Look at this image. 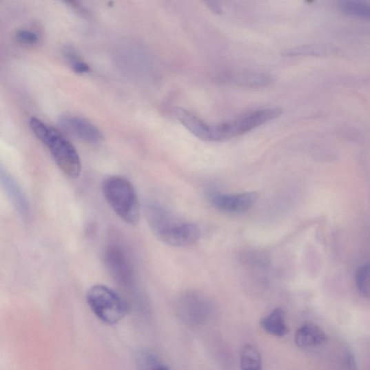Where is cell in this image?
Masks as SVG:
<instances>
[{
    "mask_svg": "<svg viewBox=\"0 0 370 370\" xmlns=\"http://www.w3.org/2000/svg\"><path fill=\"white\" fill-rule=\"evenodd\" d=\"M36 137L46 145L56 165L70 178L76 179L81 173V161L76 147L57 130L33 116L29 121Z\"/></svg>",
    "mask_w": 370,
    "mask_h": 370,
    "instance_id": "1",
    "label": "cell"
},
{
    "mask_svg": "<svg viewBox=\"0 0 370 370\" xmlns=\"http://www.w3.org/2000/svg\"><path fill=\"white\" fill-rule=\"evenodd\" d=\"M103 196L118 216L130 225L141 218L140 203L134 187L122 176H110L102 184Z\"/></svg>",
    "mask_w": 370,
    "mask_h": 370,
    "instance_id": "2",
    "label": "cell"
},
{
    "mask_svg": "<svg viewBox=\"0 0 370 370\" xmlns=\"http://www.w3.org/2000/svg\"><path fill=\"white\" fill-rule=\"evenodd\" d=\"M86 300L94 314L103 322L114 325L121 322L128 313L129 305L119 294L101 285L88 291Z\"/></svg>",
    "mask_w": 370,
    "mask_h": 370,
    "instance_id": "3",
    "label": "cell"
},
{
    "mask_svg": "<svg viewBox=\"0 0 370 370\" xmlns=\"http://www.w3.org/2000/svg\"><path fill=\"white\" fill-rule=\"evenodd\" d=\"M278 108L260 109L247 112L236 119L216 125L218 141L240 136L282 114Z\"/></svg>",
    "mask_w": 370,
    "mask_h": 370,
    "instance_id": "4",
    "label": "cell"
},
{
    "mask_svg": "<svg viewBox=\"0 0 370 370\" xmlns=\"http://www.w3.org/2000/svg\"><path fill=\"white\" fill-rule=\"evenodd\" d=\"M153 232L161 241L176 247L194 245L199 240L201 235L196 225L177 220L172 215L163 219Z\"/></svg>",
    "mask_w": 370,
    "mask_h": 370,
    "instance_id": "5",
    "label": "cell"
},
{
    "mask_svg": "<svg viewBox=\"0 0 370 370\" xmlns=\"http://www.w3.org/2000/svg\"><path fill=\"white\" fill-rule=\"evenodd\" d=\"M59 125L70 136L91 144L100 143L103 136L101 132L85 118L65 115L59 120Z\"/></svg>",
    "mask_w": 370,
    "mask_h": 370,
    "instance_id": "6",
    "label": "cell"
},
{
    "mask_svg": "<svg viewBox=\"0 0 370 370\" xmlns=\"http://www.w3.org/2000/svg\"><path fill=\"white\" fill-rule=\"evenodd\" d=\"M257 192H245L238 195L216 194L212 196L211 201L216 209L220 211L236 213L249 210L258 201Z\"/></svg>",
    "mask_w": 370,
    "mask_h": 370,
    "instance_id": "7",
    "label": "cell"
},
{
    "mask_svg": "<svg viewBox=\"0 0 370 370\" xmlns=\"http://www.w3.org/2000/svg\"><path fill=\"white\" fill-rule=\"evenodd\" d=\"M0 186L19 214L23 218H28L30 209L28 200L17 181L1 164H0Z\"/></svg>",
    "mask_w": 370,
    "mask_h": 370,
    "instance_id": "8",
    "label": "cell"
},
{
    "mask_svg": "<svg viewBox=\"0 0 370 370\" xmlns=\"http://www.w3.org/2000/svg\"><path fill=\"white\" fill-rule=\"evenodd\" d=\"M177 120L198 138L210 142H216L215 125L206 123L195 114L183 108L174 111Z\"/></svg>",
    "mask_w": 370,
    "mask_h": 370,
    "instance_id": "9",
    "label": "cell"
},
{
    "mask_svg": "<svg viewBox=\"0 0 370 370\" xmlns=\"http://www.w3.org/2000/svg\"><path fill=\"white\" fill-rule=\"evenodd\" d=\"M105 262L111 273L123 285L130 282L132 271L130 265L123 251L111 248L105 254Z\"/></svg>",
    "mask_w": 370,
    "mask_h": 370,
    "instance_id": "10",
    "label": "cell"
},
{
    "mask_svg": "<svg viewBox=\"0 0 370 370\" xmlns=\"http://www.w3.org/2000/svg\"><path fill=\"white\" fill-rule=\"evenodd\" d=\"M327 336L318 325L305 324L295 333L294 342L301 349L312 348L327 342Z\"/></svg>",
    "mask_w": 370,
    "mask_h": 370,
    "instance_id": "11",
    "label": "cell"
},
{
    "mask_svg": "<svg viewBox=\"0 0 370 370\" xmlns=\"http://www.w3.org/2000/svg\"><path fill=\"white\" fill-rule=\"evenodd\" d=\"M260 325L265 332L277 337H283L289 331L285 311L280 307L275 309L267 317L262 319Z\"/></svg>",
    "mask_w": 370,
    "mask_h": 370,
    "instance_id": "12",
    "label": "cell"
},
{
    "mask_svg": "<svg viewBox=\"0 0 370 370\" xmlns=\"http://www.w3.org/2000/svg\"><path fill=\"white\" fill-rule=\"evenodd\" d=\"M230 81L235 85L241 86L259 88L267 86L271 83V78L269 75L257 72L235 73Z\"/></svg>",
    "mask_w": 370,
    "mask_h": 370,
    "instance_id": "13",
    "label": "cell"
},
{
    "mask_svg": "<svg viewBox=\"0 0 370 370\" xmlns=\"http://www.w3.org/2000/svg\"><path fill=\"white\" fill-rule=\"evenodd\" d=\"M242 370H262V357L258 349L251 345H245L240 352Z\"/></svg>",
    "mask_w": 370,
    "mask_h": 370,
    "instance_id": "14",
    "label": "cell"
},
{
    "mask_svg": "<svg viewBox=\"0 0 370 370\" xmlns=\"http://www.w3.org/2000/svg\"><path fill=\"white\" fill-rule=\"evenodd\" d=\"M340 10L347 16L369 20L370 17L369 5L364 1L358 0H347L338 3Z\"/></svg>",
    "mask_w": 370,
    "mask_h": 370,
    "instance_id": "15",
    "label": "cell"
},
{
    "mask_svg": "<svg viewBox=\"0 0 370 370\" xmlns=\"http://www.w3.org/2000/svg\"><path fill=\"white\" fill-rule=\"evenodd\" d=\"M137 364L138 370H170L154 353L147 351L138 353Z\"/></svg>",
    "mask_w": 370,
    "mask_h": 370,
    "instance_id": "16",
    "label": "cell"
},
{
    "mask_svg": "<svg viewBox=\"0 0 370 370\" xmlns=\"http://www.w3.org/2000/svg\"><path fill=\"white\" fill-rule=\"evenodd\" d=\"M63 54L74 72L78 74H85L90 72V67L82 60L76 48L67 45L64 47Z\"/></svg>",
    "mask_w": 370,
    "mask_h": 370,
    "instance_id": "17",
    "label": "cell"
},
{
    "mask_svg": "<svg viewBox=\"0 0 370 370\" xmlns=\"http://www.w3.org/2000/svg\"><path fill=\"white\" fill-rule=\"evenodd\" d=\"M329 52L327 47L320 45H305L292 49H289L284 52L287 56H320Z\"/></svg>",
    "mask_w": 370,
    "mask_h": 370,
    "instance_id": "18",
    "label": "cell"
},
{
    "mask_svg": "<svg viewBox=\"0 0 370 370\" xmlns=\"http://www.w3.org/2000/svg\"><path fill=\"white\" fill-rule=\"evenodd\" d=\"M369 263L364 264L358 269L356 276V284L358 290L364 297L369 298L370 293V275Z\"/></svg>",
    "mask_w": 370,
    "mask_h": 370,
    "instance_id": "19",
    "label": "cell"
},
{
    "mask_svg": "<svg viewBox=\"0 0 370 370\" xmlns=\"http://www.w3.org/2000/svg\"><path fill=\"white\" fill-rule=\"evenodd\" d=\"M17 40L27 46H34L39 41V37L37 34L32 31L26 30V29H20L16 33Z\"/></svg>",
    "mask_w": 370,
    "mask_h": 370,
    "instance_id": "20",
    "label": "cell"
},
{
    "mask_svg": "<svg viewBox=\"0 0 370 370\" xmlns=\"http://www.w3.org/2000/svg\"><path fill=\"white\" fill-rule=\"evenodd\" d=\"M205 4L214 13L218 14L222 13V8L218 2L207 1Z\"/></svg>",
    "mask_w": 370,
    "mask_h": 370,
    "instance_id": "21",
    "label": "cell"
},
{
    "mask_svg": "<svg viewBox=\"0 0 370 370\" xmlns=\"http://www.w3.org/2000/svg\"><path fill=\"white\" fill-rule=\"evenodd\" d=\"M347 360H348V363L351 369H354L355 366H356V362H355V360L353 357V355L351 353H349L347 356Z\"/></svg>",
    "mask_w": 370,
    "mask_h": 370,
    "instance_id": "22",
    "label": "cell"
}]
</instances>
